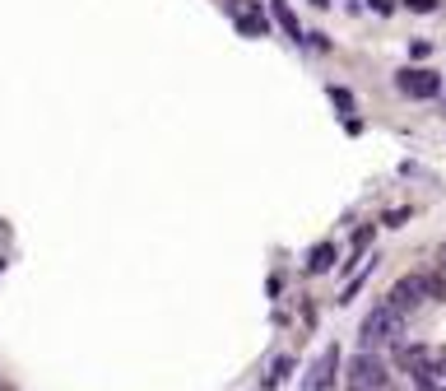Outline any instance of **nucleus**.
Returning <instances> with one entry per match:
<instances>
[{
    "mask_svg": "<svg viewBox=\"0 0 446 391\" xmlns=\"http://www.w3.org/2000/svg\"><path fill=\"white\" fill-rule=\"evenodd\" d=\"M400 331H404V317L390 313L386 303H381L377 313L363 317V326H358V340H363V349H377V345H400Z\"/></svg>",
    "mask_w": 446,
    "mask_h": 391,
    "instance_id": "1",
    "label": "nucleus"
},
{
    "mask_svg": "<svg viewBox=\"0 0 446 391\" xmlns=\"http://www.w3.org/2000/svg\"><path fill=\"white\" fill-rule=\"evenodd\" d=\"M423 298H433V279H428V275H404V279L390 284L386 308H390V313H400V317H409Z\"/></svg>",
    "mask_w": 446,
    "mask_h": 391,
    "instance_id": "2",
    "label": "nucleus"
},
{
    "mask_svg": "<svg viewBox=\"0 0 446 391\" xmlns=\"http://www.w3.org/2000/svg\"><path fill=\"white\" fill-rule=\"evenodd\" d=\"M349 387L354 391H390V368L377 354H358L349 363Z\"/></svg>",
    "mask_w": 446,
    "mask_h": 391,
    "instance_id": "3",
    "label": "nucleus"
},
{
    "mask_svg": "<svg viewBox=\"0 0 446 391\" xmlns=\"http://www.w3.org/2000/svg\"><path fill=\"white\" fill-rule=\"evenodd\" d=\"M395 84H400L404 98H433V93H437V75H433V70H418V66L400 70V75H395Z\"/></svg>",
    "mask_w": 446,
    "mask_h": 391,
    "instance_id": "4",
    "label": "nucleus"
},
{
    "mask_svg": "<svg viewBox=\"0 0 446 391\" xmlns=\"http://www.w3.org/2000/svg\"><path fill=\"white\" fill-rule=\"evenodd\" d=\"M334 368H339V345H325L321 358L312 363V378H307V387H302V391H330Z\"/></svg>",
    "mask_w": 446,
    "mask_h": 391,
    "instance_id": "5",
    "label": "nucleus"
},
{
    "mask_svg": "<svg viewBox=\"0 0 446 391\" xmlns=\"http://www.w3.org/2000/svg\"><path fill=\"white\" fill-rule=\"evenodd\" d=\"M330 266H334V243H316L312 252H307V270H312V275H325Z\"/></svg>",
    "mask_w": 446,
    "mask_h": 391,
    "instance_id": "6",
    "label": "nucleus"
},
{
    "mask_svg": "<svg viewBox=\"0 0 446 391\" xmlns=\"http://www.w3.org/2000/svg\"><path fill=\"white\" fill-rule=\"evenodd\" d=\"M237 33H246V37H265V33H270L265 14H237Z\"/></svg>",
    "mask_w": 446,
    "mask_h": 391,
    "instance_id": "7",
    "label": "nucleus"
},
{
    "mask_svg": "<svg viewBox=\"0 0 446 391\" xmlns=\"http://www.w3.org/2000/svg\"><path fill=\"white\" fill-rule=\"evenodd\" d=\"M275 19H279V23H284V33H289V37H302L298 19H293V10H289V5H284V0H275Z\"/></svg>",
    "mask_w": 446,
    "mask_h": 391,
    "instance_id": "8",
    "label": "nucleus"
},
{
    "mask_svg": "<svg viewBox=\"0 0 446 391\" xmlns=\"http://www.w3.org/2000/svg\"><path fill=\"white\" fill-rule=\"evenodd\" d=\"M289 368H293V358H289V354H279L275 363H270V378H265V382H270V387H275V382H284V378H289Z\"/></svg>",
    "mask_w": 446,
    "mask_h": 391,
    "instance_id": "9",
    "label": "nucleus"
},
{
    "mask_svg": "<svg viewBox=\"0 0 446 391\" xmlns=\"http://www.w3.org/2000/svg\"><path fill=\"white\" fill-rule=\"evenodd\" d=\"M330 103H334V107H344V112H354V93H349V89H330Z\"/></svg>",
    "mask_w": 446,
    "mask_h": 391,
    "instance_id": "10",
    "label": "nucleus"
},
{
    "mask_svg": "<svg viewBox=\"0 0 446 391\" xmlns=\"http://www.w3.org/2000/svg\"><path fill=\"white\" fill-rule=\"evenodd\" d=\"M409 214H414V210H409V205H400V210H390V214H386V223H390V228H400V223H404V219H409Z\"/></svg>",
    "mask_w": 446,
    "mask_h": 391,
    "instance_id": "11",
    "label": "nucleus"
},
{
    "mask_svg": "<svg viewBox=\"0 0 446 391\" xmlns=\"http://www.w3.org/2000/svg\"><path fill=\"white\" fill-rule=\"evenodd\" d=\"M233 5V14H256V0H228Z\"/></svg>",
    "mask_w": 446,
    "mask_h": 391,
    "instance_id": "12",
    "label": "nucleus"
},
{
    "mask_svg": "<svg viewBox=\"0 0 446 391\" xmlns=\"http://www.w3.org/2000/svg\"><path fill=\"white\" fill-rule=\"evenodd\" d=\"M368 243H372V228H358V233H354V252H363Z\"/></svg>",
    "mask_w": 446,
    "mask_h": 391,
    "instance_id": "13",
    "label": "nucleus"
},
{
    "mask_svg": "<svg viewBox=\"0 0 446 391\" xmlns=\"http://www.w3.org/2000/svg\"><path fill=\"white\" fill-rule=\"evenodd\" d=\"M442 0H409V10H418V14H428V10H437Z\"/></svg>",
    "mask_w": 446,
    "mask_h": 391,
    "instance_id": "14",
    "label": "nucleus"
},
{
    "mask_svg": "<svg viewBox=\"0 0 446 391\" xmlns=\"http://www.w3.org/2000/svg\"><path fill=\"white\" fill-rule=\"evenodd\" d=\"M437 261H442V270H446V243H442V247H437Z\"/></svg>",
    "mask_w": 446,
    "mask_h": 391,
    "instance_id": "15",
    "label": "nucleus"
},
{
    "mask_svg": "<svg viewBox=\"0 0 446 391\" xmlns=\"http://www.w3.org/2000/svg\"><path fill=\"white\" fill-rule=\"evenodd\" d=\"M312 5H316V10H325V5H330V0H312Z\"/></svg>",
    "mask_w": 446,
    "mask_h": 391,
    "instance_id": "16",
    "label": "nucleus"
},
{
    "mask_svg": "<svg viewBox=\"0 0 446 391\" xmlns=\"http://www.w3.org/2000/svg\"><path fill=\"white\" fill-rule=\"evenodd\" d=\"M349 391H354V387H349Z\"/></svg>",
    "mask_w": 446,
    "mask_h": 391,
    "instance_id": "17",
    "label": "nucleus"
}]
</instances>
